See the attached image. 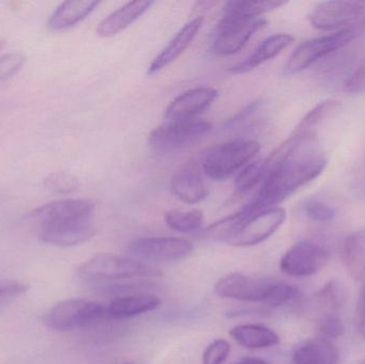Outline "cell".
Returning a JSON list of instances; mask_svg holds the SVG:
<instances>
[{
    "mask_svg": "<svg viewBox=\"0 0 365 364\" xmlns=\"http://www.w3.org/2000/svg\"><path fill=\"white\" fill-rule=\"evenodd\" d=\"M338 348L323 338L309 340L294 353V364H339Z\"/></svg>",
    "mask_w": 365,
    "mask_h": 364,
    "instance_id": "22",
    "label": "cell"
},
{
    "mask_svg": "<svg viewBox=\"0 0 365 364\" xmlns=\"http://www.w3.org/2000/svg\"><path fill=\"white\" fill-rule=\"evenodd\" d=\"M128 251L141 262H175L191 256L193 245L181 237H138L130 241Z\"/></svg>",
    "mask_w": 365,
    "mask_h": 364,
    "instance_id": "11",
    "label": "cell"
},
{
    "mask_svg": "<svg viewBox=\"0 0 365 364\" xmlns=\"http://www.w3.org/2000/svg\"><path fill=\"white\" fill-rule=\"evenodd\" d=\"M278 284L279 281L265 278L232 274L217 282L215 292L221 298L245 303H261L267 306Z\"/></svg>",
    "mask_w": 365,
    "mask_h": 364,
    "instance_id": "10",
    "label": "cell"
},
{
    "mask_svg": "<svg viewBox=\"0 0 365 364\" xmlns=\"http://www.w3.org/2000/svg\"><path fill=\"white\" fill-rule=\"evenodd\" d=\"M259 150L261 145L255 140L238 139L219 143L204 152L201 170L210 179L222 181L244 168Z\"/></svg>",
    "mask_w": 365,
    "mask_h": 364,
    "instance_id": "4",
    "label": "cell"
},
{
    "mask_svg": "<svg viewBox=\"0 0 365 364\" xmlns=\"http://www.w3.org/2000/svg\"><path fill=\"white\" fill-rule=\"evenodd\" d=\"M268 169L265 160H257L247 164L235 179V187L240 192H248L263 183Z\"/></svg>",
    "mask_w": 365,
    "mask_h": 364,
    "instance_id": "28",
    "label": "cell"
},
{
    "mask_svg": "<svg viewBox=\"0 0 365 364\" xmlns=\"http://www.w3.org/2000/svg\"><path fill=\"white\" fill-rule=\"evenodd\" d=\"M266 25L263 19L223 15L217 26L212 51L217 56H231L238 53L253 34Z\"/></svg>",
    "mask_w": 365,
    "mask_h": 364,
    "instance_id": "9",
    "label": "cell"
},
{
    "mask_svg": "<svg viewBox=\"0 0 365 364\" xmlns=\"http://www.w3.org/2000/svg\"><path fill=\"white\" fill-rule=\"evenodd\" d=\"M345 298L346 290L338 280L328 282L315 294L317 303L329 310H338L344 303Z\"/></svg>",
    "mask_w": 365,
    "mask_h": 364,
    "instance_id": "29",
    "label": "cell"
},
{
    "mask_svg": "<svg viewBox=\"0 0 365 364\" xmlns=\"http://www.w3.org/2000/svg\"><path fill=\"white\" fill-rule=\"evenodd\" d=\"M308 142L281 164L268 168L267 175L255 198L242 209L248 216L255 215L284 201L302 186L322 175L327 158Z\"/></svg>",
    "mask_w": 365,
    "mask_h": 364,
    "instance_id": "1",
    "label": "cell"
},
{
    "mask_svg": "<svg viewBox=\"0 0 365 364\" xmlns=\"http://www.w3.org/2000/svg\"><path fill=\"white\" fill-rule=\"evenodd\" d=\"M342 260L349 275L354 280L365 276V229L351 233L342 246Z\"/></svg>",
    "mask_w": 365,
    "mask_h": 364,
    "instance_id": "23",
    "label": "cell"
},
{
    "mask_svg": "<svg viewBox=\"0 0 365 364\" xmlns=\"http://www.w3.org/2000/svg\"><path fill=\"white\" fill-rule=\"evenodd\" d=\"M340 107L341 103L339 100H327L322 102L304 115L296 130L307 134L315 135V132L322 123L336 113Z\"/></svg>",
    "mask_w": 365,
    "mask_h": 364,
    "instance_id": "27",
    "label": "cell"
},
{
    "mask_svg": "<svg viewBox=\"0 0 365 364\" xmlns=\"http://www.w3.org/2000/svg\"><path fill=\"white\" fill-rule=\"evenodd\" d=\"M287 2L277 0H265V1H231L225 6V14L235 16L251 17L257 19L259 15L272 12Z\"/></svg>",
    "mask_w": 365,
    "mask_h": 364,
    "instance_id": "26",
    "label": "cell"
},
{
    "mask_svg": "<svg viewBox=\"0 0 365 364\" xmlns=\"http://www.w3.org/2000/svg\"><path fill=\"white\" fill-rule=\"evenodd\" d=\"M345 91L349 93L365 92V60L351 73L345 83Z\"/></svg>",
    "mask_w": 365,
    "mask_h": 364,
    "instance_id": "36",
    "label": "cell"
},
{
    "mask_svg": "<svg viewBox=\"0 0 365 364\" xmlns=\"http://www.w3.org/2000/svg\"><path fill=\"white\" fill-rule=\"evenodd\" d=\"M357 329L359 335L365 339V284L357 308Z\"/></svg>",
    "mask_w": 365,
    "mask_h": 364,
    "instance_id": "37",
    "label": "cell"
},
{
    "mask_svg": "<svg viewBox=\"0 0 365 364\" xmlns=\"http://www.w3.org/2000/svg\"><path fill=\"white\" fill-rule=\"evenodd\" d=\"M329 258L327 250L321 245L300 241L281 259L280 269L291 277H311L326 266Z\"/></svg>",
    "mask_w": 365,
    "mask_h": 364,
    "instance_id": "12",
    "label": "cell"
},
{
    "mask_svg": "<svg viewBox=\"0 0 365 364\" xmlns=\"http://www.w3.org/2000/svg\"><path fill=\"white\" fill-rule=\"evenodd\" d=\"M295 38L289 33L274 34L264 40L245 61L236 64L230 71L234 74H245L250 72L257 66L280 55L289 45L293 44Z\"/></svg>",
    "mask_w": 365,
    "mask_h": 364,
    "instance_id": "18",
    "label": "cell"
},
{
    "mask_svg": "<svg viewBox=\"0 0 365 364\" xmlns=\"http://www.w3.org/2000/svg\"><path fill=\"white\" fill-rule=\"evenodd\" d=\"M45 189L53 194H72L78 188L79 182L74 175L64 172H53L47 175L43 181Z\"/></svg>",
    "mask_w": 365,
    "mask_h": 364,
    "instance_id": "30",
    "label": "cell"
},
{
    "mask_svg": "<svg viewBox=\"0 0 365 364\" xmlns=\"http://www.w3.org/2000/svg\"><path fill=\"white\" fill-rule=\"evenodd\" d=\"M248 217L249 216L242 209L238 213L232 214V215L212 224L205 231L206 236L208 239H214L216 241H222L229 245L230 241L233 239L237 231L240 230L242 222Z\"/></svg>",
    "mask_w": 365,
    "mask_h": 364,
    "instance_id": "25",
    "label": "cell"
},
{
    "mask_svg": "<svg viewBox=\"0 0 365 364\" xmlns=\"http://www.w3.org/2000/svg\"><path fill=\"white\" fill-rule=\"evenodd\" d=\"M313 27L319 30L341 31L359 29L365 24V1H323L309 14Z\"/></svg>",
    "mask_w": 365,
    "mask_h": 364,
    "instance_id": "8",
    "label": "cell"
},
{
    "mask_svg": "<svg viewBox=\"0 0 365 364\" xmlns=\"http://www.w3.org/2000/svg\"><path fill=\"white\" fill-rule=\"evenodd\" d=\"M96 203L90 199H63L38 207L30 218L38 222L41 241L58 247H73L96 234Z\"/></svg>",
    "mask_w": 365,
    "mask_h": 364,
    "instance_id": "2",
    "label": "cell"
},
{
    "mask_svg": "<svg viewBox=\"0 0 365 364\" xmlns=\"http://www.w3.org/2000/svg\"><path fill=\"white\" fill-rule=\"evenodd\" d=\"M170 188L173 196L187 204L201 202L208 194L201 168L193 160L182 165L173 173Z\"/></svg>",
    "mask_w": 365,
    "mask_h": 364,
    "instance_id": "15",
    "label": "cell"
},
{
    "mask_svg": "<svg viewBox=\"0 0 365 364\" xmlns=\"http://www.w3.org/2000/svg\"><path fill=\"white\" fill-rule=\"evenodd\" d=\"M4 41H2L1 38H0V48H1L2 45H4Z\"/></svg>",
    "mask_w": 365,
    "mask_h": 364,
    "instance_id": "39",
    "label": "cell"
},
{
    "mask_svg": "<svg viewBox=\"0 0 365 364\" xmlns=\"http://www.w3.org/2000/svg\"><path fill=\"white\" fill-rule=\"evenodd\" d=\"M287 219V212L281 207L266 209L249 216L229 245L234 247H250L263 243L277 232Z\"/></svg>",
    "mask_w": 365,
    "mask_h": 364,
    "instance_id": "13",
    "label": "cell"
},
{
    "mask_svg": "<svg viewBox=\"0 0 365 364\" xmlns=\"http://www.w3.org/2000/svg\"><path fill=\"white\" fill-rule=\"evenodd\" d=\"M236 343L248 350H263L278 345V333L263 325H237L230 331Z\"/></svg>",
    "mask_w": 365,
    "mask_h": 364,
    "instance_id": "21",
    "label": "cell"
},
{
    "mask_svg": "<svg viewBox=\"0 0 365 364\" xmlns=\"http://www.w3.org/2000/svg\"><path fill=\"white\" fill-rule=\"evenodd\" d=\"M28 290L29 286L25 282L11 279L0 280V303L21 296Z\"/></svg>",
    "mask_w": 365,
    "mask_h": 364,
    "instance_id": "35",
    "label": "cell"
},
{
    "mask_svg": "<svg viewBox=\"0 0 365 364\" xmlns=\"http://www.w3.org/2000/svg\"><path fill=\"white\" fill-rule=\"evenodd\" d=\"M231 352V345L225 339L215 340L204 350L202 364H223Z\"/></svg>",
    "mask_w": 365,
    "mask_h": 364,
    "instance_id": "32",
    "label": "cell"
},
{
    "mask_svg": "<svg viewBox=\"0 0 365 364\" xmlns=\"http://www.w3.org/2000/svg\"><path fill=\"white\" fill-rule=\"evenodd\" d=\"M109 320L108 310L89 299H66L53 306L45 316V324L56 331L88 328Z\"/></svg>",
    "mask_w": 365,
    "mask_h": 364,
    "instance_id": "5",
    "label": "cell"
},
{
    "mask_svg": "<svg viewBox=\"0 0 365 364\" xmlns=\"http://www.w3.org/2000/svg\"><path fill=\"white\" fill-rule=\"evenodd\" d=\"M210 130L212 124L203 120L167 121L150 132L149 145L158 153H169L190 147Z\"/></svg>",
    "mask_w": 365,
    "mask_h": 364,
    "instance_id": "6",
    "label": "cell"
},
{
    "mask_svg": "<svg viewBox=\"0 0 365 364\" xmlns=\"http://www.w3.org/2000/svg\"><path fill=\"white\" fill-rule=\"evenodd\" d=\"M78 276L87 286L103 293H124L130 291L122 286L128 281L143 282L158 277L153 267L136 259L124 258L113 254H98L79 266Z\"/></svg>",
    "mask_w": 365,
    "mask_h": 364,
    "instance_id": "3",
    "label": "cell"
},
{
    "mask_svg": "<svg viewBox=\"0 0 365 364\" xmlns=\"http://www.w3.org/2000/svg\"><path fill=\"white\" fill-rule=\"evenodd\" d=\"M359 29H346L312 38L300 44L292 53L285 66L289 74L302 72L322 58L349 45L359 36Z\"/></svg>",
    "mask_w": 365,
    "mask_h": 364,
    "instance_id": "7",
    "label": "cell"
},
{
    "mask_svg": "<svg viewBox=\"0 0 365 364\" xmlns=\"http://www.w3.org/2000/svg\"><path fill=\"white\" fill-rule=\"evenodd\" d=\"M153 1L128 2L118 10L113 11L98 24V36L102 38H110L130 27L137 19H140L149 9L153 6Z\"/></svg>",
    "mask_w": 365,
    "mask_h": 364,
    "instance_id": "17",
    "label": "cell"
},
{
    "mask_svg": "<svg viewBox=\"0 0 365 364\" xmlns=\"http://www.w3.org/2000/svg\"><path fill=\"white\" fill-rule=\"evenodd\" d=\"M319 331L321 338L330 341L331 339L342 337L345 333V327L340 318L328 314L319 321Z\"/></svg>",
    "mask_w": 365,
    "mask_h": 364,
    "instance_id": "34",
    "label": "cell"
},
{
    "mask_svg": "<svg viewBox=\"0 0 365 364\" xmlns=\"http://www.w3.org/2000/svg\"><path fill=\"white\" fill-rule=\"evenodd\" d=\"M304 211L311 220L319 224L331 222L336 216L334 207L317 199H310L304 205Z\"/></svg>",
    "mask_w": 365,
    "mask_h": 364,
    "instance_id": "31",
    "label": "cell"
},
{
    "mask_svg": "<svg viewBox=\"0 0 365 364\" xmlns=\"http://www.w3.org/2000/svg\"><path fill=\"white\" fill-rule=\"evenodd\" d=\"M236 364H269L266 361L261 360V359H248V360L242 361Z\"/></svg>",
    "mask_w": 365,
    "mask_h": 364,
    "instance_id": "38",
    "label": "cell"
},
{
    "mask_svg": "<svg viewBox=\"0 0 365 364\" xmlns=\"http://www.w3.org/2000/svg\"><path fill=\"white\" fill-rule=\"evenodd\" d=\"M25 62L26 57L23 53H11L0 56V83L17 74Z\"/></svg>",
    "mask_w": 365,
    "mask_h": 364,
    "instance_id": "33",
    "label": "cell"
},
{
    "mask_svg": "<svg viewBox=\"0 0 365 364\" xmlns=\"http://www.w3.org/2000/svg\"><path fill=\"white\" fill-rule=\"evenodd\" d=\"M202 24H203V17L199 16L191 19L186 25L182 26L180 31L173 36V40L150 64L148 74L154 75L160 72L163 68H167L169 64L173 63L180 56H182L195 40L197 32L201 29Z\"/></svg>",
    "mask_w": 365,
    "mask_h": 364,
    "instance_id": "16",
    "label": "cell"
},
{
    "mask_svg": "<svg viewBox=\"0 0 365 364\" xmlns=\"http://www.w3.org/2000/svg\"><path fill=\"white\" fill-rule=\"evenodd\" d=\"M218 98L214 88L201 87L188 90L173 100L165 110L167 121H188L197 119Z\"/></svg>",
    "mask_w": 365,
    "mask_h": 364,
    "instance_id": "14",
    "label": "cell"
},
{
    "mask_svg": "<svg viewBox=\"0 0 365 364\" xmlns=\"http://www.w3.org/2000/svg\"><path fill=\"white\" fill-rule=\"evenodd\" d=\"M167 226L180 233H193L199 231L203 226L204 216L200 209L182 212L173 209L165 215Z\"/></svg>",
    "mask_w": 365,
    "mask_h": 364,
    "instance_id": "24",
    "label": "cell"
},
{
    "mask_svg": "<svg viewBox=\"0 0 365 364\" xmlns=\"http://www.w3.org/2000/svg\"><path fill=\"white\" fill-rule=\"evenodd\" d=\"M100 4V1L91 0H70L62 2L49 17L48 27L53 31L70 29L87 19Z\"/></svg>",
    "mask_w": 365,
    "mask_h": 364,
    "instance_id": "20",
    "label": "cell"
},
{
    "mask_svg": "<svg viewBox=\"0 0 365 364\" xmlns=\"http://www.w3.org/2000/svg\"><path fill=\"white\" fill-rule=\"evenodd\" d=\"M162 305V299L153 294H133L118 297L107 307L109 318L128 320L154 311Z\"/></svg>",
    "mask_w": 365,
    "mask_h": 364,
    "instance_id": "19",
    "label": "cell"
}]
</instances>
